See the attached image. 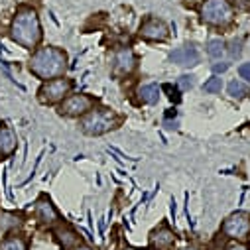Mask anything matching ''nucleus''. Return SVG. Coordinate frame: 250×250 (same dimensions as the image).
Instances as JSON below:
<instances>
[{
	"label": "nucleus",
	"instance_id": "f257e3e1",
	"mask_svg": "<svg viewBox=\"0 0 250 250\" xmlns=\"http://www.w3.org/2000/svg\"><path fill=\"white\" fill-rule=\"evenodd\" d=\"M30 71L40 79L63 77L67 69V55L59 47H40L28 63Z\"/></svg>",
	"mask_w": 250,
	"mask_h": 250
},
{
	"label": "nucleus",
	"instance_id": "f03ea898",
	"mask_svg": "<svg viewBox=\"0 0 250 250\" xmlns=\"http://www.w3.org/2000/svg\"><path fill=\"white\" fill-rule=\"evenodd\" d=\"M10 36L16 43H20L22 47H36L42 40V26H40V18L36 14L34 8H20L18 14L12 20V28H10Z\"/></svg>",
	"mask_w": 250,
	"mask_h": 250
},
{
	"label": "nucleus",
	"instance_id": "7ed1b4c3",
	"mask_svg": "<svg viewBox=\"0 0 250 250\" xmlns=\"http://www.w3.org/2000/svg\"><path fill=\"white\" fill-rule=\"evenodd\" d=\"M116 124H118V116L110 108H97V110H91L81 120V128L89 136H99L112 130Z\"/></svg>",
	"mask_w": 250,
	"mask_h": 250
},
{
	"label": "nucleus",
	"instance_id": "20e7f679",
	"mask_svg": "<svg viewBox=\"0 0 250 250\" xmlns=\"http://www.w3.org/2000/svg\"><path fill=\"white\" fill-rule=\"evenodd\" d=\"M232 6L227 0H205L201 4V18L205 24L223 28L232 22Z\"/></svg>",
	"mask_w": 250,
	"mask_h": 250
},
{
	"label": "nucleus",
	"instance_id": "39448f33",
	"mask_svg": "<svg viewBox=\"0 0 250 250\" xmlns=\"http://www.w3.org/2000/svg\"><path fill=\"white\" fill-rule=\"evenodd\" d=\"M73 83L65 77H57V79H49L47 83L42 85L38 97L43 104H53V103H59V101H63L69 91H71Z\"/></svg>",
	"mask_w": 250,
	"mask_h": 250
},
{
	"label": "nucleus",
	"instance_id": "423d86ee",
	"mask_svg": "<svg viewBox=\"0 0 250 250\" xmlns=\"http://www.w3.org/2000/svg\"><path fill=\"white\" fill-rule=\"evenodd\" d=\"M223 234L227 238L242 240L250 234V215L248 213H232L225 223H223Z\"/></svg>",
	"mask_w": 250,
	"mask_h": 250
},
{
	"label": "nucleus",
	"instance_id": "0eeeda50",
	"mask_svg": "<svg viewBox=\"0 0 250 250\" xmlns=\"http://www.w3.org/2000/svg\"><path fill=\"white\" fill-rule=\"evenodd\" d=\"M93 104H95V101L89 95H71V97L63 99V103H61V106H59V112L63 116L75 118V116H81L87 110H91Z\"/></svg>",
	"mask_w": 250,
	"mask_h": 250
},
{
	"label": "nucleus",
	"instance_id": "6e6552de",
	"mask_svg": "<svg viewBox=\"0 0 250 250\" xmlns=\"http://www.w3.org/2000/svg\"><path fill=\"white\" fill-rule=\"evenodd\" d=\"M136 69V55L132 49L128 47H122L114 53V59H112V71L114 75H128Z\"/></svg>",
	"mask_w": 250,
	"mask_h": 250
},
{
	"label": "nucleus",
	"instance_id": "1a4fd4ad",
	"mask_svg": "<svg viewBox=\"0 0 250 250\" xmlns=\"http://www.w3.org/2000/svg\"><path fill=\"white\" fill-rule=\"evenodd\" d=\"M140 36L148 42H164L167 36H169V30L167 26L158 20V18H148L142 26H140Z\"/></svg>",
	"mask_w": 250,
	"mask_h": 250
},
{
	"label": "nucleus",
	"instance_id": "9d476101",
	"mask_svg": "<svg viewBox=\"0 0 250 250\" xmlns=\"http://www.w3.org/2000/svg\"><path fill=\"white\" fill-rule=\"evenodd\" d=\"M171 61L183 67H191L199 63V51L195 45H183L171 53Z\"/></svg>",
	"mask_w": 250,
	"mask_h": 250
},
{
	"label": "nucleus",
	"instance_id": "9b49d317",
	"mask_svg": "<svg viewBox=\"0 0 250 250\" xmlns=\"http://www.w3.org/2000/svg\"><path fill=\"white\" fill-rule=\"evenodd\" d=\"M55 238H57V242L63 246L65 250H73V248H77V244L81 242V236H79L73 229H69V227H59V229H55Z\"/></svg>",
	"mask_w": 250,
	"mask_h": 250
},
{
	"label": "nucleus",
	"instance_id": "f8f14e48",
	"mask_svg": "<svg viewBox=\"0 0 250 250\" xmlns=\"http://www.w3.org/2000/svg\"><path fill=\"white\" fill-rule=\"evenodd\" d=\"M36 215H38L40 223H43V225H53V223L59 219L55 207H53L47 199H40V201L36 203Z\"/></svg>",
	"mask_w": 250,
	"mask_h": 250
},
{
	"label": "nucleus",
	"instance_id": "ddd939ff",
	"mask_svg": "<svg viewBox=\"0 0 250 250\" xmlns=\"http://www.w3.org/2000/svg\"><path fill=\"white\" fill-rule=\"evenodd\" d=\"M173 240H175V236H173V232L167 227H162V229L154 230L152 236H150V242L156 248H169L173 244Z\"/></svg>",
	"mask_w": 250,
	"mask_h": 250
},
{
	"label": "nucleus",
	"instance_id": "4468645a",
	"mask_svg": "<svg viewBox=\"0 0 250 250\" xmlns=\"http://www.w3.org/2000/svg\"><path fill=\"white\" fill-rule=\"evenodd\" d=\"M16 148V136L8 126H0V156H10Z\"/></svg>",
	"mask_w": 250,
	"mask_h": 250
},
{
	"label": "nucleus",
	"instance_id": "2eb2a0df",
	"mask_svg": "<svg viewBox=\"0 0 250 250\" xmlns=\"http://www.w3.org/2000/svg\"><path fill=\"white\" fill-rule=\"evenodd\" d=\"M140 99L144 103H148V104L158 103V99H160V87L158 85H144L140 89Z\"/></svg>",
	"mask_w": 250,
	"mask_h": 250
},
{
	"label": "nucleus",
	"instance_id": "dca6fc26",
	"mask_svg": "<svg viewBox=\"0 0 250 250\" xmlns=\"http://www.w3.org/2000/svg\"><path fill=\"white\" fill-rule=\"evenodd\" d=\"M0 250H28L26 248V242L18 236H10V238H4L0 242Z\"/></svg>",
	"mask_w": 250,
	"mask_h": 250
},
{
	"label": "nucleus",
	"instance_id": "f3484780",
	"mask_svg": "<svg viewBox=\"0 0 250 250\" xmlns=\"http://www.w3.org/2000/svg\"><path fill=\"white\" fill-rule=\"evenodd\" d=\"M229 95L234 97V99H244L248 95V87L242 83V81H230L229 83Z\"/></svg>",
	"mask_w": 250,
	"mask_h": 250
},
{
	"label": "nucleus",
	"instance_id": "a211bd4d",
	"mask_svg": "<svg viewBox=\"0 0 250 250\" xmlns=\"http://www.w3.org/2000/svg\"><path fill=\"white\" fill-rule=\"evenodd\" d=\"M207 53L211 55V57H221L223 53H225V42L223 40H211L209 43H207Z\"/></svg>",
	"mask_w": 250,
	"mask_h": 250
},
{
	"label": "nucleus",
	"instance_id": "6ab92c4d",
	"mask_svg": "<svg viewBox=\"0 0 250 250\" xmlns=\"http://www.w3.org/2000/svg\"><path fill=\"white\" fill-rule=\"evenodd\" d=\"M18 217L16 215H10V213H2L0 215V229L6 230V229H12V227H18Z\"/></svg>",
	"mask_w": 250,
	"mask_h": 250
},
{
	"label": "nucleus",
	"instance_id": "aec40b11",
	"mask_svg": "<svg viewBox=\"0 0 250 250\" xmlns=\"http://www.w3.org/2000/svg\"><path fill=\"white\" fill-rule=\"evenodd\" d=\"M223 89V81L219 79V77H211L205 85H203V91L205 93H219Z\"/></svg>",
	"mask_w": 250,
	"mask_h": 250
},
{
	"label": "nucleus",
	"instance_id": "412c9836",
	"mask_svg": "<svg viewBox=\"0 0 250 250\" xmlns=\"http://www.w3.org/2000/svg\"><path fill=\"white\" fill-rule=\"evenodd\" d=\"M193 83H195V81H193L191 75H181V77H179V87H181V89H191Z\"/></svg>",
	"mask_w": 250,
	"mask_h": 250
},
{
	"label": "nucleus",
	"instance_id": "4be33fe9",
	"mask_svg": "<svg viewBox=\"0 0 250 250\" xmlns=\"http://www.w3.org/2000/svg\"><path fill=\"white\" fill-rule=\"evenodd\" d=\"M227 2L234 8H240V10H246L250 6V0H227Z\"/></svg>",
	"mask_w": 250,
	"mask_h": 250
},
{
	"label": "nucleus",
	"instance_id": "5701e85b",
	"mask_svg": "<svg viewBox=\"0 0 250 250\" xmlns=\"http://www.w3.org/2000/svg\"><path fill=\"white\" fill-rule=\"evenodd\" d=\"M238 73H240V77H242V79L250 81V63H242V65H240V69H238Z\"/></svg>",
	"mask_w": 250,
	"mask_h": 250
},
{
	"label": "nucleus",
	"instance_id": "b1692460",
	"mask_svg": "<svg viewBox=\"0 0 250 250\" xmlns=\"http://www.w3.org/2000/svg\"><path fill=\"white\" fill-rule=\"evenodd\" d=\"M229 69V63H215L213 65V71L215 73H223V71H227Z\"/></svg>",
	"mask_w": 250,
	"mask_h": 250
},
{
	"label": "nucleus",
	"instance_id": "393cba45",
	"mask_svg": "<svg viewBox=\"0 0 250 250\" xmlns=\"http://www.w3.org/2000/svg\"><path fill=\"white\" fill-rule=\"evenodd\" d=\"M230 53H232L234 57H238V55H240V42H236V40L232 42V49H230Z\"/></svg>",
	"mask_w": 250,
	"mask_h": 250
},
{
	"label": "nucleus",
	"instance_id": "a878e982",
	"mask_svg": "<svg viewBox=\"0 0 250 250\" xmlns=\"http://www.w3.org/2000/svg\"><path fill=\"white\" fill-rule=\"evenodd\" d=\"M225 250H250V248L244 246V244H230V246H227Z\"/></svg>",
	"mask_w": 250,
	"mask_h": 250
},
{
	"label": "nucleus",
	"instance_id": "bb28decb",
	"mask_svg": "<svg viewBox=\"0 0 250 250\" xmlns=\"http://www.w3.org/2000/svg\"><path fill=\"white\" fill-rule=\"evenodd\" d=\"M75 250H95V248H91V246H77Z\"/></svg>",
	"mask_w": 250,
	"mask_h": 250
},
{
	"label": "nucleus",
	"instance_id": "cd10ccee",
	"mask_svg": "<svg viewBox=\"0 0 250 250\" xmlns=\"http://www.w3.org/2000/svg\"><path fill=\"white\" fill-rule=\"evenodd\" d=\"M181 250H197L195 246H185V248H181Z\"/></svg>",
	"mask_w": 250,
	"mask_h": 250
}]
</instances>
